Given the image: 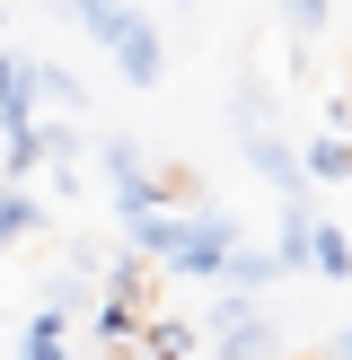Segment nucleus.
Returning a JSON list of instances; mask_svg holds the SVG:
<instances>
[{
	"label": "nucleus",
	"mask_w": 352,
	"mask_h": 360,
	"mask_svg": "<svg viewBox=\"0 0 352 360\" xmlns=\"http://www.w3.org/2000/svg\"><path fill=\"white\" fill-rule=\"evenodd\" d=\"M62 9L80 18L88 44H106V62H115L132 88H158V79H168V44H158V27L132 9V0H62Z\"/></svg>",
	"instance_id": "1"
},
{
	"label": "nucleus",
	"mask_w": 352,
	"mask_h": 360,
	"mask_svg": "<svg viewBox=\"0 0 352 360\" xmlns=\"http://www.w3.org/2000/svg\"><path fill=\"white\" fill-rule=\"evenodd\" d=\"M97 167H106V193H115V220L176 202L168 176H150V158H141V141H132V132H106V141H97Z\"/></svg>",
	"instance_id": "2"
},
{
	"label": "nucleus",
	"mask_w": 352,
	"mask_h": 360,
	"mask_svg": "<svg viewBox=\"0 0 352 360\" xmlns=\"http://www.w3.org/2000/svg\"><path fill=\"white\" fill-rule=\"evenodd\" d=\"M238 229L220 220V211H185V238H176V255H168V273L176 281H229V255H238Z\"/></svg>",
	"instance_id": "3"
},
{
	"label": "nucleus",
	"mask_w": 352,
	"mask_h": 360,
	"mask_svg": "<svg viewBox=\"0 0 352 360\" xmlns=\"http://www.w3.org/2000/svg\"><path fill=\"white\" fill-rule=\"evenodd\" d=\"M203 334H211L220 360H264V352H273V326H264V308H246V290H229L220 308L203 316Z\"/></svg>",
	"instance_id": "4"
},
{
	"label": "nucleus",
	"mask_w": 352,
	"mask_h": 360,
	"mask_svg": "<svg viewBox=\"0 0 352 360\" xmlns=\"http://www.w3.org/2000/svg\"><path fill=\"white\" fill-rule=\"evenodd\" d=\"M238 141H246V167H256L282 202H291V193H308V167H299V150L273 132V123H256V132H238Z\"/></svg>",
	"instance_id": "5"
},
{
	"label": "nucleus",
	"mask_w": 352,
	"mask_h": 360,
	"mask_svg": "<svg viewBox=\"0 0 352 360\" xmlns=\"http://www.w3.org/2000/svg\"><path fill=\"white\" fill-rule=\"evenodd\" d=\"M35 167H53V141L44 123H0V185H35Z\"/></svg>",
	"instance_id": "6"
},
{
	"label": "nucleus",
	"mask_w": 352,
	"mask_h": 360,
	"mask_svg": "<svg viewBox=\"0 0 352 360\" xmlns=\"http://www.w3.org/2000/svg\"><path fill=\"white\" fill-rule=\"evenodd\" d=\"M176 238H185V202H158V211H132V220H123V246L150 255V264H168Z\"/></svg>",
	"instance_id": "7"
},
{
	"label": "nucleus",
	"mask_w": 352,
	"mask_h": 360,
	"mask_svg": "<svg viewBox=\"0 0 352 360\" xmlns=\"http://www.w3.org/2000/svg\"><path fill=\"white\" fill-rule=\"evenodd\" d=\"M88 334H97V352H141V299L97 290L88 299Z\"/></svg>",
	"instance_id": "8"
},
{
	"label": "nucleus",
	"mask_w": 352,
	"mask_h": 360,
	"mask_svg": "<svg viewBox=\"0 0 352 360\" xmlns=\"http://www.w3.org/2000/svg\"><path fill=\"white\" fill-rule=\"evenodd\" d=\"M18 360H70V308H35L18 326Z\"/></svg>",
	"instance_id": "9"
},
{
	"label": "nucleus",
	"mask_w": 352,
	"mask_h": 360,
	"mask_svg": "<svg viewBox=\"0 0 352 360\" xmlns=\"http://www.w3.org/2000/svg\"><path fill=\"white\" fill-rule=\"evenodd\" d=\"M35 115V53L0 44V123H27Z\"/></svg>",
	"instance_id": "10"
},
{
	"label": "nucleus",
	"mask_w": 352,
	"mask_h": 360,
	"mask_svg": "<svg viewBox=\"0 0 352 360\" xmlns=\"http://www.w3.org/2000/svg\"><path fill=\"white\" fill-rule=\"evenodd\" d=\"M35 238H44L35 193H27V185H0V255H9V246H35Z\"/></svg>",
	"instance_id": "11"
},
{
	"label": "nucleus",
	"mask_w": 352,
	"mask_h": 360,
	"mask_svg": "<svg viewBox=\"0 0 352 360\" xmlns=\"http://www.w3.org/2000/svg\"><path fill=\"white\" fill-rule=\"evenodd\" d=\"M299 167H308V185H344V176H352V141H344V132L299 141Z\"/></svg>",
	"instance_id": "12"
},
{
	"label": "nucleus",
	"mask_w": 352,
	"mask_h": 360,
	"mask_svg": "<svg viewBox=\"0 0 352 360\" xmlns=\"http://www.w3.org/2000/svg\"><path fill=\"white\" fill-rule=\"evenodd\" d=\"M308 273H317V281H352V229L317 220V246H308Z\"/></svg>",
	"instance_id": "13"
},
{
	"label": "nucleus",
	"mask_w": 352,
	"mask_h": 360,
	"mask_svg": "<svg viewBox=\"0 0 352 360\" xmlns=\"http://www.w3.org/2000/svg\"><path fill=\"white\" fill-rule=\"evenodd\" d=\"M194 343H203V334L176 326V316H141V352L150 360H194Z\"/></svg>",
	"instance_id": "14"
},
{
	"label": "nucleus",
	"mask_w": 352,
	"mask_h": 360,
	"mask_svg": "<svg viewBox=\"0 0 352 360\" xmlns=\"http://www.w3.org/2000/svg\"><path fill=\"white\" fill-rule=\"evenodd\" d=\"M282 273H291V264L264 255V246H238V255H229V290H264V281H282Z\"/></svg>",
	"instance_id": "15"
},
{
	"label": "nucleus",
	"mask_w": 352,
	"mask_h": 360,
	"mask_svg": "<svg viewBox=\"0 0 352 360\" xmlns=\"http://www.w3.org/2000/svg\"><path fill=\"white\" fill-rule=\"evenodd\" d=\"M35 88H44V97L62 105V115H80V105H88V88H80V70H62V62H35Z\"/></svg>",
	"instance_id": "16"
},
{
	"label": "nucleus",
	"mask_w": 352,
	"mask_h": 360,
	"mask_svg": "<svg viewBox=\"0 0 352 360\" xmlns=\"http://www.w3.org/2000/svg\"><path fill=\"white\" fill-rule=\"evenodd\" d=\"M326 9H334V0H282V18H291V35H299V44L326 27Z\"/></svg>",
	"instance_id": "17"
},
{
	"label": "nucleus",
	"mask_w": 352,
	"mask_h": 360,
	"mask_svg": "<svg viewBox=\"0 0 352 360\" xmlns=\"http://www.w3.org/2000/svg\"><path fill=\"white\" fill-rule=\"evenodd\" d=\"M334 360H352V334H344V343H334Z\"/></svg>",
	"instance_id": "18"
},
{
	"label": "nucleus",
	"mask_w": 352,
	"mask_h": 360,
	"mask_svg": "<svg viewBox=\"0 0 352 360\" xmlns=\"http://www.w3.org/2000/svg\"><path fill=\"white\" fill-rule=\"evenodd\" d=\"M0 44H9V9H0Z\"/></svg>",
	"instance_id": "19"
}]
</instances>
